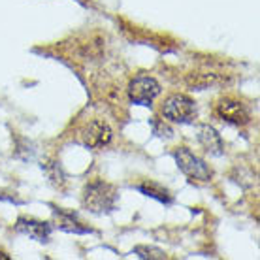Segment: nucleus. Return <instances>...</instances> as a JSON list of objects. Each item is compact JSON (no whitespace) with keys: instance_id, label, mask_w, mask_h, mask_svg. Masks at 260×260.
<instances>
[{"instance_id":"obj_1","label":"nucleus","mask_w":260,"mask_h":260,"mask_svg":"<svg viewBox=\"0 0 260 260\" xmlns=\"http://www.w3.org/2000/svg\"><path fill=\"white\" fill-rule=\"evenodd\" d=\"M117 200V189L113 185H110V183L102 181V179L91 181L83 190V206L91 213H110V211L115 209Z\"/></svg>"},{"instance_id":"obj_2","label":"nucleus","mask_w":260,"mask_h":260,"mask_svg":"<svg viewBox=\"0 0 260 260\" xmlns=\"http://www.w3.org/2000/svg\"><path fill=\"white\" fill-rule=\"evenodd\" d=\"M174 156H176V162L179 166L185 176L189 177L190 181H209L213 177V172L209 170V166L202 158L192 153L189 147H179V149L174 151Z\"/></svg>"},{"instance_id":"obj_3","label":"nucleus","mask_w":260,"mask_h":260,"mask_svg":"<svg viewBox=\"0 0 260 260\" xmlns=\"http://www.w3.org/2000/svg\"><path fill=\"white\" fill-rule=\"evenodd\" d=\"M162 113L172 123L189 124L196 119V106L187 94H172L164 102Z\"/></svg>"},{"instance_id":"obj_4","label":"nucleus","mask_w":260,"mask_h":260,"mask_svg":"<svg viewBox=\"0 0 260 260\" xmlns=\"http://www.w3.org/2000/svg\"><path fill=\"white\" fill-rule=\"evenodd\" d=\"M158 94H160V85L151 76H138L128 85V96L134 104L151 106Z\"/></svg>"},{"instance_id":"obj_5","label":"nucleus","mask_w":260,"mask_h":260,"mask_svg":"<svg viewBox=\"0 0 260 260\" xmlns=\"http://www.w3.org/2000/svg\"><path fill=\"white\" fill-rule=\"evenodd\" d=\"M217 113L222 121H226L230 124H247L251 121V113H249L247 106L240 102V100H234V98H221L219 104H217Z\"/></svg>"},{"instance_id":"obj_6","label":"nucleus","mask_w":260,"mask_h":260,"mask_svg":"<svg viewBox=\"0 0 260 260\" xmlns=\"http://www.w3.org/2000/svg\"><path fill=\"white\" fill-rule=\"evenodd\" d=\"M111 138H113V132H111L110 124L100 121V119L91 121L85 126L83 134H81V140H83L85 145L87 147H94V149L106 147L111 142Z\"/></svg>"},{"instance_id":"obj_7","label":"nucleus","mask_w":260,"mask_h":260,"mask_svg":"<svg viewBox=\"0 0 260 260\" xmlns=\"http://www.w3.org/2000/svg\"><path fill=\"white\" fill-rule=\"evenodd\" d=\"M15 230L23 236H28L30 240L36 241H47L49 236H51V224L49 222H40L34 221V219H26V217H21L17 224H15Z\"/></svg>"},{"instance_id":"obj_8","label":"nucleus","mask_w":260,"mask_h":260,"mask_svg":"<svg viewBox=\"0 0 260 260\" xmlns=\"http://www.w3.org/2000/svg\"><path fill=\"white\" fill-rule=\"evenodd\" d=\"M198 142L204 145V149L208 151L209 155L213 156H221L224 153V143H222L221 134L209 126V124H202L200 132H198Z\"/></svg>"},{"instance_id":"obj_9","label":"nucleus","mask_w":260,"mask_h":260,"mask_svg":"<svg viewBox=\"0 0 260 260\" xmlns=\"http://www.w3.org/2000/svg\"><path fill=\"white\" fill-rule=\"evenodd\" d=\"M55 219H57V226L64 232H74V234H89L92 228H89L85 222L78 219V215L66 211V209H55Z\"/></svg>"},{"instance_id":"obj_10","label":"nucleus","mask_w":260,"mask_h":260,"mask_svg":"<svg viewBox=\"0 0 260 260\" xmlns=\"http://www.w3.org/2000/svg\"><path fill=\"white\" fill-rule=\"evenodd\" d=\"M140 192H143L145 196H149V198H155V200L162 202V204H172L174 202V196L170 194L168 189H164L162 185H158L155 181H145V183H140L136 187Z\"/></svg>"},{"instance_id":"obj_11","label":"nucleus","mask_w":260,"mask_h":260,"mask_svg":"<svg viewBox=\"0 0 260 260\" xmlns=\"http://www.w3.org/2000/svg\"><path fill=\"white\" fill-rule=\"evenodd\" d=\"M134 253H136L140 258H164V256H166L164 251L155 249V247H136Z\"/></svg>"},{"instance_id":"obj_12","label":"nucleus","mask_w":260,"mask_h":260,"mask_svg":"<svg viewBox=\"0 0 260 260\" xmlns=\"http://www.w3.org/2000/svg\"><path fill=\"white\" fill-rule=\"evenodd\" d=\"M151 124H153V128H155V134H158L160 138H166V140H170V138L174 136V132H172V128H168L166 124L158 123V121H151Z\"/></svg>"},{"instance_id":"obj_13","label":"nucleus","mask_w":260,"mask_h":260,"mask_svg":"<svg viewBox=\"0 0 260 260\" xmlns=\"http://www.w3.org/2000/svg\"><path fill=\"white\" fill-rule=\"evenodd\" d=\"M0 258H4V260H6V258H8V254H4V253H2V251H0Z\"/></svg>"}]
</instances>
